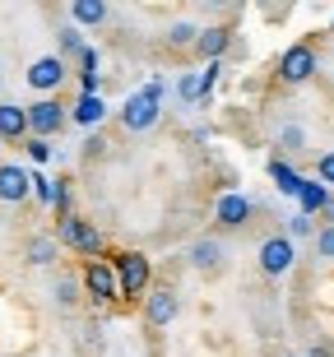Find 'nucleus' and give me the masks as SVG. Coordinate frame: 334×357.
Listing matches in <instances>:
<instances>
[{"label":"nucleus","instance_id":"28","mask_svg":"<svg viewBox=\"0 0 334 357\" xmlns=\"http://www.w3.org/2000/svg\"><path fill=\"white\" fill-rule=\"evenodd\" d=\"M56 297H61V306H75V283H70V278H66V283L56 288Z\"/></svg>","mask_w":334,"mask_h":357},{"label":"nucleus","instance_id":"11","mask_svg":"<svg viewBox=\"0 0 334 357\" xmlns=\"http://www.w3.org/2000/svg\"><path fill=\"white\" fill-rule=\"evenodd\" d=\"M28 135V112L19 102H0V139H24Z\"/></svg>","mask_w":334,"mask_h":357},{"label":"nucleus","instance_id":"24","mask_svg":"<svg viewBox=\"0 0 334 357\" xmlns=\"http://www.w3.org/2000/svg\"><path fill=\"white\" fill-rule=\"evenodd\" d=\"M316 176H321V185H325V190L334 185V153H325V158L316 162Z\"/></svg>","mask_w":334,"mask_h":357},{"label":"nucleus","instance_id":"16","mask_svg":"<svg viewBox=\"0 0 334 357\" xmlns=\"http://www.w3.org/2000/svg\"><path fill=\"white\" fill-rule=\"evenodd\" d=\"M70 14H75V24H103L107 19V5L103 0H75Z\"/></svg>","mask_w":334,"mask_h":357},{"label":"nucleus","instance_id":"15","mask_svg":"<svg viewBox=\"0 0 334 357\" xmlns=\"http://www.w3.org/2000/svg\"><path fill=\"white\" fill-rule=\"evenodd\" d=\"M24 260L28 265H52L56 260V237H28V246H24Z\"/></svg>","mask_w":334,"mask_h":357},{"label":"nucleus","instance_id":"19","mask_svg":"<svg viewBox=\"0 0 334 357\" xmlns=\"http://www.w3.org/2000/svg\"><path fill=\"white\" fill-rule=\"evenodd\" d=\"M98 116H103V102L98 98H79V107L70 112V121H79V126H93Z\"/></svg>","mask_w":334,"mask_h":357},{"label":"nucleus","instance_id":"4","mask_svg":"<svg viewBox=\"0 0 334 357\" xmlns=\"http://www.w3.org/2000/svg\"><path fill=\"white\" fill-rule=\"evenodd\" d=\"M116 288L126 292V297H139V292L149 288V255H139V251H126V255H116Z\"/></svg>","mask_w":334,"mask_h":357},{"label":"nucleus","instance_id":"3","mask_svg":"<svg viewBox=\"0 0 334 357\" xmlns=\"http://www.w3.org/2000/svg\"><path fill=\"white\" fill-rule=\"evenodd\" d=\"M24 112H28V135H33V139H52V135L66 126V116H70L56 98H38V102L24 107Z\"/></svg>","mask_w":334,"mask_h":357},{"label":"nucleus","instance_id":"9","mask_svg":"<svg viewBox=\"0 0 334 357\" xmlns=\"http://www.w3.org/2000/svg\"><path fill=\"white\" fill-rule=\"evenodd\" d=\"M84 288H89L93 302H112V297H116V269H112L107 260H89V269H84Z\"/></svg>","mask_w":334,"mask_h":357},{"label":"nucleus","instance_id":"22","mask_svg":"<svg viewBox=\"0 0 334 357\" xmlns=\"http://www.w3.org/2000/svg\"><path fill=\"white\" fill-rule=\"evenodd\" d=\"M316 255H321V260H334V227H321V232H316Z\"/></svg>","mask_w":334,"mask_h":357},{"label":"nucleus","instance_id":"29","mask_svg":"<svg viewBox=\"0 0 334 357\" xmlns=\"http://www.w3.org/2000/svg\"><path fill=\"white\" fill-rule=\"evenodd\" d=\"M321 213H325V227H334V195H330V204H325Z\"/></svg>","mask_w":334,"mask_h":357},{"label":"nucleus","instance_id":"6","mask_svg":"<svg viewBox=\"0 0 334 357\" xmlns=\"http://www.w3.org/2000/svg\"><path fill=\"white\" fill-rule=\"evenodd\" d=\"M316 75V52L311 47H288L279 61V79L283 84H307Z\"/></svg>","mask_w":334,"mask_h":357},{"label":"nucleus","instance_id":"17","mask_svg":"<svg viewBox=\"0 0 334 357\" xmlns=\"http://www.w3.org/2000/svg\"><path fill=\"white\" fill-rule=\"evenodd\" d=\"M195 47H200V52L209 56V66H214L218 56H223V47H227V33H223V28H204V33H200V42H195Z\"/></svg>","mask_w":334,"mask_h":357},{"label":"nucleus","instance_id":"14","mask_svg":"<svg viewBox=\"0 0 334 357\" xmlns=\"http://www.w3.org/2000/svg\"><path fill=\"white\" fill-rule=\"evenodd\" d=\"M297 199H302V213H321L325 204H330V190H325L321 181H302V190H297Z\"/></svg>","mask_w":334,"mask_h":357},{"label":"nucleus","instance_id":"23","mask_svg":"<svg viewBox=\"0 0 334 357\" xmlns=\"http://www.w3.org/2000/svg\"><path fill=\"white\" fill-rule=\"evenodd\" d=\"M311 227H316V223H311L307 213H297V218H288V241H293V237H311Z\"/></svg>","mask_w":334,"mask_h":357},{"label":"nucleus","instance_id":"12","mask_svg":"<svg viewBox=\"0 0 334 357\" xmlns=\"http://www.w3.org/2000/svg\"><path fill=\"white\" fill-rule=\"evenodd\" d=\"M218 260H223V246H218L214 237H200L195 246H190V265L200 269V274H214Z\"/></svg>","mask_w":334,"mask_h":357},{"label":"nucleus","instance_id":"26","mask_svg":"<svg viewBox=\"0 0 334 357\" xmlns=\"http://www.w3.org/2000/svg\"><path fill=\"white\" fill-rule=\"evenodd\" d=\"M61 47H66V52H79V56H84V38L75 33V28H66V33H61Z\"/></svg>","mask_w":334,"mask_h":357},{"label":"nucleus","instance_id":"21","mask_svg":"<svg viewBox=\"0 0 334 357\" xmlns=\"http://www.w3.org/2000/svg\"><path fill=\"white\" fill-rule=\"evenodd\" d=\"M33 195H38L42 204H56V195H61V181H47V176H33Z\"/></svg>","mask_w":334,"mask_h":357},{"label":"nucleus","instance_id":"8","mask_svg":"<svg viewBox=\"0 0 334 357\" xmlns=\"http://www.w3.org/2000/svg\"><path fill=\"white\" fill-rule=\"evenodd\" d=\"M33 195V176L19 162H0V204H24Z\"/></svg>","mask_w":334,"mask_h":357},{"label":"nucleus","instance_id":"10","mask_svg":"<svg viewBox=\"0 0 334 357\" xmlns=\"http://www.w3.org/2000/svg\"><path fill=\"white\" fill-rule=\"evenodd\" d=\"M176 311H181V302H176L172 288H153V297L144 302V320L149 325H172Z\"/></svg>","mask_w":334,"mask_h":357},{"label":"nucleus","instance_id":"18","mask_svg":"<svg viewBox=\"0 0 334 357\" xmlns=\"http://www.w3.org/2000/svg\"><path fill=\"white\" fill-rule=\"evenodd\" d=\"M269 176L279 181L283 195H297V190H302V176H297L293 167H288V162H269Z\"/></svg>","mask_w":334,"mask_h":357},{"label":"nucleus","instance_id":"27","mask_svg":"<svg viewBox=\"0 0 334 357\" xmlns=\"http://www.w3.org/2000/svg\"><path fill=\"white\" fill-rule=\"evenodd\" d=\"M176 93H181L186 102H190V98H200V79H190V75H186V79L176 84Z\"/></svg>","mask_w":334,"mask_h":357},{"label":"nucleus","instance_id":"7","mask_svg":"<svg viewBox=\"0 0 334 357\" xmlns=\"http://www.w3.org/2000/svg\"><path fill=\"white\" fill-rule=\"evenodd\" d=\"M28 84H33L42 98H52V89L66 84V61H61V56H42V61H33V66H28Z\"/></svg>","mask_w":334,"mask_h":357},{"label":"nucleus","instance_id":"5","mask_svg":"<svg viewBox=\"0 0 334 357\" xmlns=\"http://www.w3.org/2000/svg\"><path fill=\"white\" fill-rule=\"evenodd\" d=\"M293 260H297V251H293V241H288V237H265V241H260V269H265L269 278L288 274Z\"/></svg>","mask_w":334,"mask_h":357},{"label":"nucleus","instance_id":"25","mask_svg":"<svg viewBox=\"0 0 334 357\" xmlns=\"http://www.w3.org/2000/svg\"><path fill=\"white\" fill-rule=\"evenodd\" d=\"M28 158L47 162V158H52V144H47V139H28Z\"/></svg>","mask_w":334,"mask_h":357},{"label":"nucleus","instance_id":"20","mask_svg":"<svg viewBox=\"0 0 334 357\" xmlns=\"http://www.w3.org/2000/svg\"><path fill=\"white\" fill-rule=\"evenodd\" d=\"M167 42H172V47H195V42H200V28L195 24H172Z\"/></svg>","mask_w":334,"mask_h":357},{"label":"nucleus","instance_id":"2","mask_svg":"<svg viewBox=\"0 0 334 357\" xmlns=\"http://www.w3.org/2000/svg\"><path fill=\"white\" fill-rule=\"evenodd\" d=\"M153 121H158V84H149L144 93H135L130 102L121 107V126L126 130H153Z\"/></svg>","mask_w":334,"mask_h":357},{"label":"nucleus","instance_id":"13","mask_svg":"<svg viewBox=\"0 0 334 357\" xmlns=\"http://www.w3.org/2000/svg\"><path fill=\"white\" fill-rule=\"evenodd\" d=\"M246 218H251V204H246L241 195H223V199H218V223H227V227H241Z\"/></svg>","mask_w":334,"mask_h":357},{"label":"nucleus","instance_id":"1","mask_svg":"<svg viewBox=\"0 0 334 357\" xmlns=\"http://www.w3.org/2000/svg\"><path fill=\"white\" fill-rule=\"evenodd\" d=\"M56 241H66L70 251H79V255H98L103 251V232H98L89 218H79V213H66V218H61Z\"/></svg>","mask_w":334,"mask_h":357}]
</instances>
